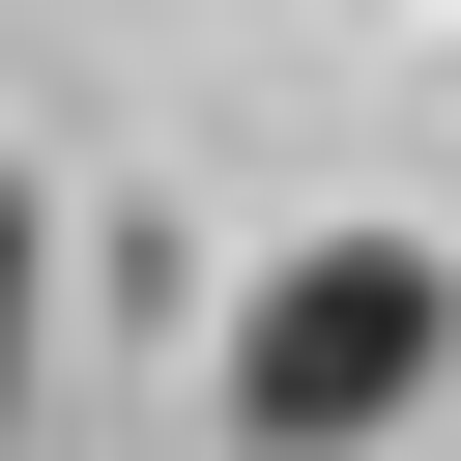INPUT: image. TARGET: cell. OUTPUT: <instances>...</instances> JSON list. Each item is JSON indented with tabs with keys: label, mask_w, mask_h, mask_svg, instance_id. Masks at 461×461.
I'll use <instances>...</instances> for the list:
<instances>
[{
	"label": "cell",
	"mask_w": 461,
	"mask_h": 461,
	"mask_svg": "<svg viewBox=\"0 0 461 461\" xmlns=\"http://www.w3.org/2000/svg\"><path fill=\"white\" fill-rule=\"evenodd\" d=\"M29 346H58V230H29V173H0V432H29Z\"/></svg>",
	"instance_id": "7a4b0ae2"
},
{
	"label": "cell",
	"mask_w": 461,
	"mask_h": 461,
	"mask_svg": "<svg viewBox=\"0 0 461 461\" xmlns=\"http://www.w3.org/2000/svg\"><path fill=\"white\" fill-rule=\"evenodd\" d=\"M432 375H461V259L432 230H317V259L230 288V461H375Z\"/></svg>",
	"instance_id": "6da1fadb"
}]
</instances>
